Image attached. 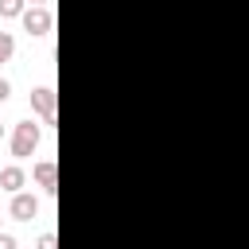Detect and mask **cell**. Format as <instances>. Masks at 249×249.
I'll return each instance as SVG.
<instances>
[{
    "label": "cell",
    "instance_id": "7",
    "mask_svg": "<svg viewBox=\"0 0 249 249\" xmlns=\"http://www.w3.org/2000/svg\"><path fill=\"white\" fill-rule=\"evenodd\" d=\"M27 8H23V0H0V16L4 19H12V16H23Z\"/></svg>",
    "mask_w": 249,
    "mask_h": 249
},
{
    "label": "cell",
    "instance_id": "3",
    "mask_svg": "<svg viewBox=\"0 0 249 249\" xmlns=\"http://www.w3.org/2000/svg\"><path fill=\"white\" fill-rule=\"evenodd\" d=\"M31 109L51 124L54 121V89L51 86H39V89H31Z\"/></svg>",
    "mask_w": 249,
    "mask_h": 249
},
{
    "label": "cell",
    "instance_id": "6",
    "mask_svg": "<svg viewBox=\"0 0 249 249\" xmlns=\"http://www.w3.org/2000/svg\"><path fill=\"white\" fill-rule=\"evenodd\" d=\"M35 179H39V187H43L47 195H54V191H58V171H54V160H39V163H35Z\"/></svg>",
    "mask_w": 249,
    "mask_h": 249
},
{
    "label": "cell",
    "instance_id": "11",
    "mask_svg": "<svg viewBox=\"0 0 249 249\" xmlns=\"http://www.w3.org/2000/svg\"><path fill=\"white\" fill-rule=\"evenodd\" d=\"M0 249H16V237L12 233H0Z\"/></svg>",
    "mask_w": 249,
    "mask_h": 249
},
{
    "label": "cell",
    "instance_id": "10",
    "mask_svg": "<svg viewBox=\"0 0 249 249\" xmlns=\"http://www.w3.org/2000/svg\"><path fill=\"white\" fill-rule=\"evenodd\" d=\"M8 93H12V82H8V78H0V101H8Z\"/></svg>",
    "mask_w": 249,
    "mask_h": 249
},
{
    "label": "cell",
    "instance_id": "4",
    "mask_svg": "<svg viewBox=\"0 0 249 249\" xmlns=\"http://www.w3.org/2000/svg\"><path fill=\"white\" fill-rule=\"evenodd\" d=\"M35 214H39V198H35V195H27V191L12 195V218H16V222H31Z\"/></svg>",
    "mask_w": 249,
    "mask_h": 249
},
{
    "label": "cell",
    "instance_id": "9",
    "mask_svg": "<svg viewBox=\"0 0 249 249\" xmlns=\"http://www.w3.org/2000/svg\"><path fill=\"white\" fill-rule=\"evenodd\" d=\"M35 249H58V237H54V233H43V237L35 241Z\"/></svg>",
    "mask_w": 249,
    "mask_h": 249
},
{
    "label": "cell",
    "instance_id": "5",
    "mask_svg": "<svg viewBox=\"0 0 249 249\" xmlns=\"http://www.w3.org/2000/svg\"><path fill=\"white\" fill-rule=\"evenodd\" d=\"M23 183H27V171H23L19 163H12V167H0V187H4L8 195H19V191H23Z\"/></svg>",
    "mask_w": 249,
    "mask_h": 249
},
{
    "label": "cell",
    "instance_id": "2",
    "mask_svg": "<svg viewBox=\"0 0 249 249\" xmlns=\"http://www.w3.org/2000/svg\"><path fill=\"white\" fill-rule=\"evenodd\" d=\"M19 19H23L27 35H47L51 31V8H27Z\"/></svg>",
    "mask_w": 249,
    "mask_h": 249
},
{
    "label": "cell",
    "instance_id": "12",
    "mask_svg": "<svg viewBox=\"0 0 249 249\" xmlns=\"http://www.w3.org/2000/svg\"><path fill=\"white\" fill-rule=\"evenodd\" d=\"M0 233H4V230H0Z\"/></svg>",
    "mask_w": 249,
    "mask_h": 249
},
{
    "label": "cell",
    "instance_id": "8",
    "mask_svg": "<svg viewBox=\"0 0 249 249\" xmlns=\"http://www.w3.org/2000/svg\"><path fill=\"white\" fill-rule=\"evenodd\" d=\"M12 54H16V39H12L8 31H0V66H4Z\"/></svg>",
    "mask_w": 249,
    "mask_h": 249
},
{
    "label": "cell",
    "instance_id": "1",
    "mask_svg": "<svg viewBox=\"0 0 249 249\" xmlns=\"http://www.w3.org/2000/svg\"><path fill=\"white\" fill-rule=\"evenodd\" d=\"M39 148V124H31V121H19L16 124V132H12V156H31Z\"/></svg>",
    "mask_w": 249,
    "mask_h": 249
}]
</instances>
